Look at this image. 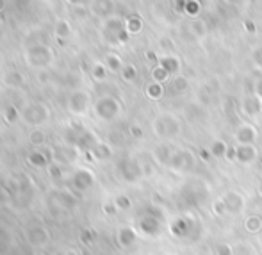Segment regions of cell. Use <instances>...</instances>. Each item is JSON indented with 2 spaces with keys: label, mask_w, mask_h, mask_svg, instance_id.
I'll use <instances>...</instances> for the list:
<instances>
[{
  "label": "cell",
  "mask_w": 262,
  "mask_h": 255,
  "mask_svg": "<svg viewBox=\"0 0 262 255\" xmlns=\"http://www.w3.org/2000/svg\"><path fill=\"white\" fill-rule=\"evenodd\" d=\"M164 228V214L156 205H148L138 216V232L146 238H159Z\"/></svg>",
  "instance_id": "6da1fadb"
},
{
  "label": "cell",
  "mask_w": 262,
  "mask_h": 255,
  "mask_svg": "<svg viewBox=\"0 0 262 255\" xmlns=\"http://www.w3.org/2000/svg\"><path fill=\"white\" fill-rule=\"evenodd\" d=\"M152 131L159 139L168 141V139H173L180 134V131H182V121H180V118L177 116L175 113H168V111H166V113H161L154 118Z\"/></svg>",
  "instance_id": "7a4b0ae2"
},
{
  "label": "cell",
  "mask_w": 262,
  "mask_h": 255,
  "mask_svg": "<svg viewBox=\"0 0 262 255\" xmlns=\"http://www.w3.org/2000/svg\"><path fill=\"white\" fill-rule=\"evenodd\" d=\"M194 161H196V159H194V154L191 152V150L177 148L171 161H169V164H168V169L177 172V173H186L194 166Z\"/></svg>",
  "instance_id": "3957f363"
},
{
  "label": "cell",
  "mask_w": 262,
  "mask_h": 255,
  "mask_svg": "<svg viewBox=\"0 0 262 255\" xmlns=\"http://www.w3.org/2000/svg\"><path fill=\"white\" fill-rule=\"evenodd\" d=\"M221 200H223L225 207H227V213L228 216H241L245 213V207H246V200L243 197V193L235 189H228L221 195Z\"/></svg>",
  "instance_id": "277c9868"
},
{
  "label": "cell",
  "mask_w": 262,
  "mask_h": 255,
  "mask_svg": "<svg viewBox=\"0 0 262 255\" xmlns=\"http://www.w3.org/2000/svg\"><path fill=\"white\" fill-rule=\"evenodd\" d=\"M239 107H241V113L245 114L246 118L255 120V118L262 116V95L257 93V91L246 93L245 97H243L241 103H239Z\"/></svg>",
  "instance_id": "5b68a950"
},
{
  "label": "cell",
  "mask_w": 262,
  "mask_h": 255,
  "mask_svg": "<svg viewBox=\"0 0 262 255\" xmlns=\"http://www.w3.org/2000/svg\"><path fill=\"white\" fill-rule=\"evenodd\" d=\"M118 173H120L121 179L128 184L138 182L143 177L141 164H139L138 161H134V159H123V161L118 162Z\"/></svg>",
  "instance_id": "8992f818"
},
{
  "label": "cell",
  "mask_w": 262,
  "mask_h": 255,
  "mask_svg": "<svg viewBox=\"0 0 262 255\" xmlns=\"http://www.w3.org/2000/svg\"><path fill=\"white\" fill-rule=\"evenodd\" d=\"M257 138H259V131L253 123L250 121H243L235 127L234 139L237 145H255Z\"/></svg>",
  "instance_id": "52a82bcc"
},
{
  "label": "cell",
  "mask_w": 262,
  "mask_h": 255,
  "mask_svg": "<svg viewBox=\"0 0 262 255\" xmlns=\"http://www.w3.org/2000/svg\"><path fill=\"white\" fill-rule=\"evenodd\" d=\"M120 102L116 100V98L113 97H104L100 98V100L97 102V105H95V111H97V114L102 118V120L105 121H111L114 120V118L120 114Z\"/></svg>",
  "instance_id": "ba28073f"
},
{
  "label": "cell",
  "mask_w": 262,
  "mask_h": 255,
  "mask_svg": "<svg viewBox=\"0 0 262 255\" xmlns=\"http://www.w3.org/2000/svg\"><path fill=\"white\" fill-rule=\"evenodd\" d=\"M260 157V152L255 145H235V161L243 166H250L257 162Z\"/></svg>",
  "instance_id": "9c48e42d"
},
{
  "label": "cell",
  "mask_w": 262,
  "mask_h": 255,
  "mask_svg": "<svg viewBox=\"0 0 262 255\" xmlns=\"http://www.w3.org/2000/svg\"><path fill=\"white\" fill-rule=\"evenodd\" d=\"M193 228H194L193 220H191V218H186V216L177 218V220L169 225V232H171L175 238H180V239L187 238V236L193 232Z\"/></svg>",
  "instance_id": "30bf717a"
},
{
  "label": "cell",
  "mask_w": 262,
  "mask_h": 255,
  "mask_svg": "<svg viewBox=\"0 0 262 255\" xmlns=\"http://www.w3.org/2000/svg\"><path fill=\"white\" fill-rule=\"evenodd\" d=\"M157 65L162 66V68H164L171 77L180 75V70H182V61H180V57H179V55H175V54L161 55V57H159V61H157Z\"/></svg>",
  "instance_id": "8fae6325"
},
{
  "label": "cell",
  "mask_w": 262,
  "mask_h": 255,
  "mask_svg": "<svg viewBox=\"0 0 262 255\" xmlns=\"http://www.w3.org/2000/svg\"><path fill=\"white\" fill-rule=\"evenodd\" d=\"M191 90V80L187 79L186 75H175L171 77V79L168 80V91L171 95H177V97H180V95H186L187 91Z\"/></svg>",
  "instance_id": "7c38bea8"
},
{
  "label": "cell",
  "mask_w": 262,
  "mask_h": 255,
  "mask_svg": "<svg viewBox=\"0 0 262 255\" xmlns=\"http://www.w3.org/2000/svg\"><path fill=\"white\" fill-rule=\"evenodd\" d=\"M175 150H177V146H173L171 143H161V145H157L156 148H154V159H156L161 166L168 168Z\"/></svg>",
  "instance_id": "4fadbf2b"
},
{
  "label": "cell",
  "mask_w": 262,
  "mask_h": 255,
  "mask_svg": "<svg viewBox=\"0 0 262 255\" xmlns=\"http://www.w3.org/2000/svg\"><path fill=\"white\" fill-rule=\"evenodd\" d=\"M72 184L75 189L86 191L95 184V177L90 169H77L75 175H73V179H72Z\"/></svg>",
  "instance_id": "5bb4252c"
},
{
  "label": "cell",
  "mask_w": 262,
  "mask_h": 255,
  "mask_svg": "<svg viewBox=\"0 0 262 255\" xmlns=\"http://www.w3.org/2000/svg\"><path fill=\"white\" fill-rule=\"evenodd\" d=\"M116 238L121 248H130V246H134L136 241H138V230L132 227H121L120 230H118Z\"/></svg>",
  "instance_id": "9a60e30c"
},
{
  "label": "cell",
  "mask_w": 262,
  "mask_h": 255,
  "mask_svg": "<svg viewBox=\"0 0 262 255\" xmlns=\"http://www.w3.org/2000/svg\"><path fill=\"white\" fill-rule=\"evenodd\" d=\"M243 228L252 236L259 234L262 230V216L260 214H246L243 220Z\"/></svg>",
  "instance_id": "2e32d148"
},
{
  "label": "cell",
  "mask_w": 262,
  "mask_h": 255,
  "mask_svg": "<svg viewBox=\"0 0 262 255\" xmlns=\"http://www.w3.org/2000/svg\"><path fill=\"white\" fill-rule=\"evenodd\" d=\"M186 29L191 34V38H194V39H200L207 34V24H205L202 18H193V20L187 24Z\"/></svg>",
  "instance_id": "e0dca14e"
},
{
  "label": "cell",
  "mask_w": 262,
  "mask_h": 255,
  "mask_svg": "<svg viewBox=\"0 0 262 255\" xmlns=\"http://www.w3.org/2000/svg\"><path fill=\"white\" fill-rule=\"evenodd\" d=\"M145 95L150 98V100H161V98H164V95H166V88H164V84H161V82H148L146 84V88H145Z\"/></svg>",
  "instance_id": "ac0fdd59"
},
{
  "label": "cell",
  "mask_w": 262,
  "mask_h": 255,
  "mask_svg": "<svg viewBox=\"0 0 262 255\" xmlns=\"http://www.w3.org/2000/svg\"><path fill=\"white\" fill-rule=\"evenodd\" d=\"M228 150V145L223 141V139H214L212 145L209 146V154L210 157H216V159H225Z\"/></svg>",
  "instance_id": "d6986e66"
},
{
  "label": "cell",
  "mask_w": 262,
  "mask_h": 255,
  "mask_svg": "<svg viewBox=\"0 0 262 255\" xmlns=\"http://www.w3.org/2000/svg\"><path fill=\"white\" fill-rule=\"evenodd\" d=\"M72 107L75 113H84L88 107V95L86 93H75L72 97Z\"/></svg>",
  "instance_id": "ffe728a7"
},
{
  "label": "cell",
  "mask_w": 262,
  "mask_h": 255,
  "mask_svg": "<svg viewBox=\"0 0 262 255\" xmlns=\"http://www.w3.org/2000/svg\"><path fill=\"white\" fill-rule=\"evenodd\" d=\"M250 59H252L253 66L262 72V43H257V45L252 47V50H250Z\"/></svg>",
  "instance_id": "44dd1931"
},
{
  "label": "cell",
  "mask_w": 262,
  "mask_h": 255,
  "mask_svg": "<svg viewBox=\"0 0 262 255\" xmlns=\"http://www.w3.org/2000/svg\"><path fill=\"white\" fill-rule=\"evenodd\" d=\"M200 11H202L200 0H187L184 14H187V16H191V18H198L200 16Z\"/></svg>",
  "instance_id": "7402d4cb"
},
{
  "label": "cell",
  "mask_w": 262,
  "mask_h": 255,
  "mask_svg": "<svg viewBox=\"0 0 262 255\" xmlns=\"http://www.w3.org/2000/svg\"><path fill=\"white\" fill-rule=\"evenodd\" d=\"M29 238H31V241L34 243V245H41V243H45L47 239H49V234H47L45 228H32V230L29 232Z\"/></svg>",
  "instance_id": "603a6c76"
},
{
  "label": "cell",
  "mask_w": 262,
  "mask_h": 255,
  "mask_svg": "<svg viewBox=\"0 0 262 255\" xmlns=\"http://www.w3.org/2000/svg\"><path fill=\"white\" fill-rule=\"evenodd\" d=\"M143 29V22L141 18L138 16H132L127 20V25H125V31L128 32V34H138V32H141Z\"/></svg>",
  "instance_id": "cb8c5ba5"
},
{
  "label": "cell",
  "mask_w": 262,
  "mask_h": 255,
  "mask_svg": "<svg viewBox=\"0 0 262 255\" xmlns=\"http://www.w3.org/2000/svg\"><path fill=\"white\" fill-rule=\"evenodd\" d=\"M171 79V75H169L168 72H166L162 66H156V68L152 70V80L154 82H161V84H164V82H168V80Z\"/></svg>",
  "instance_id": "d4e9b609"
},
{
  "label": "cell",
  "mask_w": 262,
  "mask_h": 255,
  "mask_svg": "<svg viewBox=\"0 0 262 255\" xmlns=\"http://www.w3.org/2000/svg\"><path fill=\"white\" fill-rule=\"evenodd\" d=\"M114 207L120 210H130L132 209L130 197H127V195H118V197L114 198Z\"/></svg>",
  "instance_id": "484cf974"
},
{
  "label": "cell",
  "mask_w": 262,
  "mask_h": 255,
  "mask_svg": "<svg viewBox=\"0 0 262 255\" xmlns=\"http://www.w3.org/2000/svg\"><path fill=\"white\" fill-rule=\"evenodd\" d=\"M121 77H123V80H127V82H134V80L138 79V68H136L134 65H125L123 70H121Z\"/></svg>",
  "instance_id": "4316f807"
},
{
  "label": "cell",
  "mask_w": 262,
  "mask_h": 255,
  "mask_svg": "<svg viewBox=\"0 0 262 255\" xmlns=\"http://www.w3.org/2000/svg\"><path fill=\"white\" fill-rule=\"evenodd\" d=\"M234 255H259V253L248 243H239V245L234 246Z\"/></svg>",
  "instance_id": "83f0119b"
},
{
  "label": "cell",
  "mask_w": 262,
  "mask_h": 255,
  "mask_svg": "<svg viewBox=\"0 0 262 255\" xmlns=\"http://www.w3.org/2000/svg\"><path fill=\"white\" fill-rule=\"evenodd\" d=\"M212 213H214V216H217V218L228 216L227 207H225L223 200H221V197L217 198V200H214V202H212Z\"/></svg>",
  "instance_id": "f1b7e54d"
},
{
  "label": "cell",
  "mask_w": 262,
  "mask_h": 255,
  "mask_svg": "<svg viewBox=\"0 0 262 255\" xmlns=\"http://www.w3.org/2000/svg\"><path fill=\"white\" fill-rule=\"evenodd\" d=\"M107 66H109L113 72H118V70H123V62L118 55H107Z\"/></svg>",
  "instance_id": "f546056e"
},
{
  "label": "cell",
  "mask_w": 262,
  "mask_h": 255,
  "mask_svg": "<svg viewBox=\"0 0 262 255\" xmlns=\"http://www.w3.org/2000/svg\"><path fill=\"white\" fill-rule=\"evenodd\" d=\"M214 255H234V246L220 243L217 246H214Z\"/></svg>",
  "instance_id": "4dcf8cb0"
},
{
  "label": "cell",
  "mask_w": 262,
  "mask_h": 255,
  "mask_svg": "<svg viewBox=\"0 0 262 255\" xmlns=\"http://www.w3.org/2000/svg\"><path fill=\"white\" fill-rule=\"evenodd\" d=\"M95 155H97V159H107L111 157V148L107 145H97L93 148Z\"/></svg>",
  "instance_id": "1f68e13d"
},
{
  "label": "cell",
  "mask_w": 262,
  "mask_h": 255,
  "mask_svg": "<svg viewBox=\"0 0 262 255\" xmlns=\"http://www.w3.org/2000/svg\"><path fill=\"white\" fill-rule=\"evenodd\" d=\"M29 161H31V164L32 166H45L47 164V161H45V157H43L41 154H32L31 157H29Z\"/></svg>",
  "instance_id": "d6a6232c"
},
{
  "label": "cell",
  "mask_w": 262,
  "mask_h": 255,
  "mask_svg": "<svg viewBox=\"0 0 262 255\" xmlns=\"http://www.w3.org/2000/svg\"><path fill=\"white\" fill-rule=\"evenodd\" d=\"M227 6L230 7H237V9H241V7H246L250 4V0H223Z\"/></svg>",
  "instance_id": "836d02e7"
},
{
  "label": "cell",
  "mask_w": 262,
  "mask_h": 255,
  "mask_svg": "<svg viewBox=\"0 0 262 255\" xmlns=\"http://www.w3.org/2000/svg\"><path fill=\"white\" fill-rule=\"evenodd\" d=\"M95 79H98V80H102V79H105V68L102 65H97L95 66Z\"/></svg>",
  "instance_id": "e575fe53"
},
{
  "label": "cell",
  "mask_w": 262,
  "mask_h": 255,
  "mask_svg": "<svg viewBox=\"0 0 262 255\" xmlns=\"http://www.w3.org/2000/svg\"><path fill=\"white\" fill-rule=\"evenodd\" d=\"M186 4H187V0H175V11L177 13H184Z\"/></svg>",
  "instance_id": "d590c367"
},
{
  "label": "cell",
  "mask_w": 262,
  "mask_h": 255,
  "mask_svg": "<svg viewBox=\"0 0 262 255\" xmlns=\"http://www.w3.org/2000/svg\"><path fill=\"white\" fill-rule=\"evenodd\" d=\"M225 159H227L228 162L235 161V146H228V150H227V155H225Z\"/></svg>",
  "instance_id": "8d00e7d4"
},
{
  "label": "cell",
  "mask_w": 262,
  "mask_h": 255,
  "mask_svg": "<svg viewBox=\"0 0 262 255\" xmlns=\"http://www.w3.org/2000/svg\"><path fill=\"white\" fill-rule=\"evenodd\" d=\"M130 134L134 136V138H141V136H143L141 127H136V125H132V127H130Z\"/></svg>",
  "instance_id": "74e56055"
},
{
  "label": "cell",
  "mask_w": 262,
  "mask_h": 255,
  "mask_svg": "<svg viewBox=\"0 0 262 255\" xmlns=\"http://www.w3.org/2000/svg\"><path fill=\"white\" fill-rule=\"evenodd\" d=\"M245 29H246V31L252 32V34L255 32V25H253V22H252V20H245Z\"/></svg>",
  "instance_id": "f35d334b"
},
{
  "label": "cell",
  "mask_w": 262,
  "mask_h": 255,
  "mask_svg": "<svg viewBox=\"0 0 262 255\" xmlns=\"http://www.w3.org/2000/svg\"><path fill=\"white\" fill-rule=\"evenodd\" d=\"M257 195L262 198V179L259 180V184H257Z\"/></svg>",
  "instance_id": "ab89813d"
},
{
  "label": "cell",
  "mask_w": 262,
  "mask_h": 255,
  "mask_svg": "<svg viewBox=\"0 0 262 255\" xmlns=\"http://www.w3.org/2000/svg\"><path fill=\"white\" fill-rule=\"evenodd\" d=\"M57 255H77V253L72 252V250H64V252H59Z\"/></svg>",
  "instance_id": "60d3db41"
},
{
  "label": "cell",
  "mask_w": 262,
  "mask_h": 255,
  "mask_svg": "<svg viewBox=\"0 0 262 255\" xmlns=\"http://www.w3.org/2000/svg\"><path fill=\"white\" fill-rule=\"evenodd\" d=\"M259 162H260V164H262V154H260V157H259Z\"/></svg>",
  "instance_id": "b9f144b4"
}]
</instances>
